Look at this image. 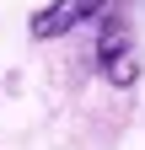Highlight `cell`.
I'll use <instances>...</instances> for the list:
<instances>
[{"mask_svg":"<svg viewBox=\"0 0 145 150\" xmlns=\"http://www.w3.org/2000/svg\"><path fill=\"white\" fill-rule=\"evenodd\" d=\"M102 11H107V0H48V6L32 16V38H65V32H75L81 22H102Z\"/></svg>","mask_w":145,"mask_h":150,"instance_id":"obj_2","label":"cell"},{"mask_svg":"<svg viewBox=\"0 0 145 150\" xmlns=\"http://www.w3.org/2000/svg\"><path fill=\"white\" fill-rule=\"evenodd\" d=\"M97 70H102V81L118 86V91H129L140 81L134 27H129V16H118V11H102V27H97Z\"/></svg>","mask_w":145,"mask_h":150,"instance_id":"obj_1","label":"cell"}]
</instances>
